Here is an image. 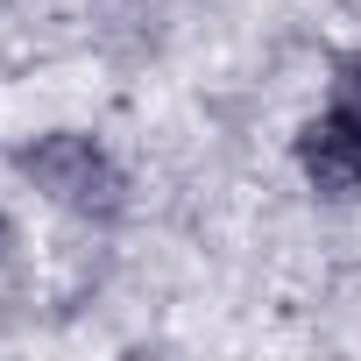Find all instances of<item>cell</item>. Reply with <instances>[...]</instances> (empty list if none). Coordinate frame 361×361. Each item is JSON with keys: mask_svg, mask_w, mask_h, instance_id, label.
I'll list each match as a JSON object with an SVG mask.
<instances>
[{"mask_svg": "<svg viewBox=\"0 0 361 361\" xmlns=\"http://www.w3.org/2000/svg\"><path fill=\"white\" fill-rule=\"evenodd\" d=\"M15 170H22L29 192H43L50 206H64L78 220H121L128 213V170L114 163L106 142H92L78 128H50V135L22 142Z\"/></svg>", "mask_w": 361, "mask_h": 361, "instance_id": "6da1fadb", "label": "cell"}, {"mask_svg": "<svg viewBox=\"0 0 361 361\" xmlns=\"http://www.w3.org/2000/svg\"><path fill=\"white\" fill-rule=\"evenodd\" d=\"M290 156H298L305 185H312L326 206H354V199H361V128H354L347 114H333V106L312 114V121L298 128Z\"/></svg>", "mask_w": 361, "mask_h": 361, "instance_id": "7a4b0ae2", "label": "cell"}, {"mask_svg": "<svg viewBox=\"0 0 361 361\" xmlns=\"http://www.w3.org/2000/svg\"><path fill=\"white\" fill-rule=\"evenodd\" d=\"M326 106H333V114H347V121L361 128V50L333 64V99H326Z\"/></svg>", "mask_w": 361, "mask_h": 361, "instance_id": "3957f363", "label": "cell"}]
</instances>
